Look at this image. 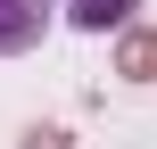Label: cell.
Here are the masks:
<instances>
[{"label":"cell","instance_id":"1","mask_svg":"<svg viewBox=\"0 0 157 149\" xmlns=\"http://www.w3.org/2000/svg\"><path fill=\"white\" fill-rule=\"evenodd\" d=\"M50 8H58V0H0V58L33 50V41H41V25H50Z\"/></svg>","mask_w":157,"mask_h":149},{"label":"cell","instance_id":"2","mask_svg":"<svg viewBox=\"0 0 157 149\" xmlns=\"http://www.w3.org/2000/svg\"><path fill=\"white\" fill-rule=\"evenodd\" d=\"M66 8V25H83V33H108V25H124L141 0H58Z\"/></svg>","mask_w":157,"mask_h":149},{"label":"cell","instance_id":"4","mask_svg":"<svg viewBox=\"0 0 157 149\" xmlns=\"http://www.w3.org/2000/svg\"><path fill=\"white\" fill-rule=\"evenodd\" d=\"M25 149H75V141H66L58 124H33V133H25Z\"/></svg>","mask_w":157,"mask_h":149},{"label":"cell","instance_id":"3","mask_svg":"<svg viewBox=\"0 0 157 149\" xmlns=\"http://www.w3.org/2000/svg\"><path fill=\"white\" fill-rule=\"evenodd\" d=\"M116 75L124 83H157V33H124L116 41Z\"/></svg>","mask_w":157,"mask_h":149}]
</instances>
